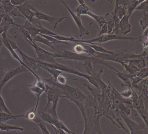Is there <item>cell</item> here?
I'll return each instance as SVG.
<instances>
[{"label": "cell", "instance_id": "6da1fadb", "mask_svg": "<svg viewBox=\"0 0 148 134\" xmlns=\"http://www.w3.org/2000/svg\"><path fill=\"white\" fill-rule=\"evenodd\" d=\"M110 85V92L109 98L111 107L112 110L123 112L125 115L130 116L131 114L130 109L125 105H130L132 107V101L130 99L123 98L114 86L111 84L109 79H107Z\"/></svg>", "mask_w": 148, "mask_h": 134}, {"label": "cell", "instance_id": "7a4b0ae2", "mask_svg": "<svg viewBox=\"0 0 148 134\" xmlns=\"http://www.w3.org/2000/svg\"><path fill=\"white\" fill-rule=\"evenodd\" d=\"M45 92L47 95V104L46 106L43 111L46 110L51 103H52V106L50 110L47 111L53 118L58 119V113H57V108L58 103L60 99L63 98V92L62 90L58 87L54 85H51L46 83V90Z\"/></svg>", "mask_w": 148, "mask_h": 134}, {"label": "cell", "instance_id": "3957f363", "mask_svg": "<svg viewBox=\"0 0 148 134\" xmlns=\"http://www.w3.org/2000/svg\"><path fill=\"white\" fill-rule=\"evenodd\" d=\"M36 62L38 64L42 65L45 66H47L50 68L57 69V70L63 72H66V73H70V74H74V75H77L81 77L84 78L86 79L90 83L95 86L97 89L98 90L100 89V85H99L98 81L97 79H95L92 77L89 76L87 74L80 72L72 67L59 64L58 62L53 63V64H47V63H43V62H40V61H38L37 60H36Z\"/></svg>", "mask_w": 148, "mask_h": 134}, {"label": "cell", "instance_id": "277c9868", "mask_svg": "<svg viewBox=\"0 0 148 134\" xmlns=\"http://www.w3.org/2000/svg\"><path fill=\"white\" fill-rule=\"evenodd\" d=\"M53 57L55 58H60L68 60L78 62L79 63H83L86 61H90L92 63L97 64H101L103 65L104 60L100 59L97 58L90 57L88 55L79 54L73 52L66 50L58 51V52L53 53Z\"/></svg>", "mask_w": 148, "mask_h": 134}, {"label": "cell", "instance_id": "5b68a950", "mask_svg": "<svg viewBox=\"0 0 148 134\" xmlns=\"http://www.w3.org/2000/svg\"><path fill=\"white\" fill-rule=\"evenodd\" d=\"M132 101V107L137 111L138 113L142 118L144 123L148 126V110L144 101L140 96L133 90L132 96L130 98Z\"/></svg>", "mask_w": 148, "mask_h": 134}, {"label": "cell", "instance_id": "8992f818", "mask_svg": "<svg viewBox=\"0 0 148 134\" xmlns=\"http://www.w3.org/2000/svg\"><path fill=\"white\" fill-rule=\"evenodd\" d=\"M139 37H124L123 36H119L115 34H105L100 36H97V38L90 40L79 39V43L84 44H92L95 43H105L108 41L113 40H136L139 39Z\"/></svg>", "mask_w": 148, "mask_h": 134}, {"label": "cell", "instance_id": "52a82bcc", "mask_svg": "<svg viewBox=\"0 0 148 134\" xmlns=\"http://www.w3.org/2000/svg\"><path fill=\"white\" fill-rule=\"evenodd\" d=\"M39 116L44 122L50 124L52 126H54L56 129L62 130L67 134H77L70 130L65 124L59 119L53 118L50 114L44 111H40Z\"/></svg>", "mask_w": 148, "mask_h": 134}, {"label": "cell", "instance_id": "ba28073f", "mask_svg": "<svg viewBox=\"0 0 148 134\" xmlns=\"http://www.w3.org/2000/svg\"><path fill=\"white\" fill-rule=\"evenodd\" d=\"M26 40L29 43L34 49L35 53L38 56V58L36 59V60L47 64L57 63V61L55 60V58L53 57V53L50 52L40 47L35 42L32 43L27 40Z\"/></svg>", "mask_w": 148, "mask_h": 134}, {"label": "cell", "instance_id": "9c48e42d", "mask_svg": "<svg viewBox=\"0 0 148 134\" xmlns=\"http://www.w3.org/2000/svg\"><path fill=\"white\" fill-rule=\"evenodd\" d=\"M119 114L122 120L128 127L130 134H136L142 130L148 128V126L144 123H139L135 122L123 112L119 111Z\"/></svg>", "mask_w": 148, "mask_h": 134}, {"label": "cell", "instance_id": "30bf717a", "mask_svg": "<svg viewBox=\"0 0 148 134\" xmlns=\"http://www.w3.org/2000/svg\"><path fill=\"white\" fill-rule=\"evenodd\" d=\"M28 6L31 10L34 11L35 12V18H37L38 20H40L47 21L52 26L54 29H57L58 23H60L64 19L66 18V17H62V18H57V17L49 16L47 14H44V13L38 11L35 9L32 6V5H31L29 4H28Z\"/></svg>", "mask_w": 148, "mask_h": 134}, {"label": "cell", "instance_id": "8fae6325", "mask_svg": "<svg viewBox=\"0 0 148 134\" xmlns=\"http://www.w3.org/2000/svg\"><path fill=\"white\" fill-rule=\"evenodd\" d=\"M14 50H16V51H18V52L20 54L21 58H22L21 60H22V62L29 69V71H30V72L34 75V77H35L37 78V79L40 80V79H42L34 71V68H36V67L38 66V64H37V62H36V59L33 58L31 57H29L28 55L26 54L25 53L23 52L18 47V46H16Z\"/></svg>", "mask_w": 148, "mask_h": 134}, {"label": "cell", "instance_id": "7c38bea8", "mask_svg": "<svg viewBox=\"0 0 148 134\" xmlns=\"http://www.w3.org/2000/svg\"><path fill=\"white\" fill-rule=\"evenodd\" d=\"M29 70L23 65H21L18 67L14 68L9 71L5 75L3 79L0 81V92H1L2 88L4 85L11 79L15 76L23 72H27Z\"/></svg>", "mask_w": 148, "mask_h": 134}, {"label": "cell", "instance_id": "4fadbf2b", "mask_svg": "<svg viewBox=\"0 0 148 134\" xmlns=\"http://www.w3.org/2000/svg\"><path fill=\"white\" fill-rule=\"evenodd\" d=\"M61 1L64 4L66 8L68 10L69 13L71 14V16L72 17L74 22H75V24H76L77 27L78 28L79 31V36L80 37H82L84 35H89L90 32L83 25V23H82V21H81V19H80V18H79V17L77 16V15L75 14V13L73 12L72 10L68 7V6L64 1Z\"/></svg>", "mask_w": 148, "mask_h": 134}, {"label": "cell", "instance_id": "5bb4252c", "mask_svg": "<svg viewBox=\"0 0 148 134\" xmlns=\"http://www.w3.org/2000/svg\"><path fill=\"white\" fill-rule=\"evenodd\" d=\"M84 67L87 75L95 78L98 81L99 83L102 81L101 78V74L103 72V71L101 69L99 72H97L95 69L93 68L92 63L90 61H86L83 63H79Z\"/></svg>", "mask_w": 148, "mask_h": 134}, {"label": "cell", "instance_id": "9a60e30c", "mask_svg": "<svg viewBox=\"0 0 148 134\" xmlns=\"http://www.w3.org/2000/svg\"><path fill=\"white\" fill-rule=\"evenodd\" d=\"M18 11L23 15L25 18L32 24L34 25V18H35V12L31 10L28 6V4L26 2L24 5L21 6L15 7Z\"/></svg>", "mask_w": 148, "mask_h": 134}, {"label": "cell", "instance_id": "2e32d148", "mask_svg": "<svg viewBox=\"0 0 148 134\" xmlns=\"http://www.w3.org/2000/svg\"><path fill=\"white\" fill-rule=\"evenodd\" d=\"M130 1H116V5L113 13L121 20L126 15V10Z\"/></svg>", "mask_w": 148, "mask_h": 134}, {"label": "cell", "instance_id": "e0dca14e", "mask_svg": "<svg viewBox=\"0 0 148 134\" xmlns=\"http://www.w3.org/2000/svg\"><path fill=\"white\" fill-rule=\"evenodd\" d=\"M109 67L110 69L114 71L115 72V73L123 82V83L121 84L122 86H126L127 87H132L131 83L130 80V78L129 77V76L127 74H125L124 72L119 71L117 69H115L114 67H112L111 66L107 64L106 66Z\"/></svg>", "mask_w": 148, "mask_h": 134}, {"label": "cell", "instance_id": "ac0fdd59", "mask_svg": "<svg viewBox=\"0 0 148 134\" xmlns=\"http://www.w3.org/2000/svg\"><path fill=\"white\" fill-rule=\"evenodd\" d=\"M123 62L128 64L130 67L139 70L144 67H147V62L141 59H125Z\"/></svg>", "mask_w": 148, "mask_h": 134}, {"label": "cell", "instance_id": "d6986e66", "mask_svg": "<svg viewBox=\"0 0 148 134\" xmlns=\"http://www.w3.org/2000/svg\"><path fill=\"white\" fill-rule=\"evenodd\" d=\"M130 18L128 15H125L120 20L119 27L121 34L126 35L131 31V26L129 22Z\"/></svg>", "mask_w": 148, "mask_h": 134}, {"label": "cell", "instance_id": "ffe728a7", "mask_svg": "<svg viewBox=\"0 0 148 134\" xmlns=\"http://www.w3.org/2000/svg\"><path fill=\"white\" fill-rule=\"evenodd\" d=\"M18 25L28 31L31 34L32 38L40 34V30L28 21L26 20L24 25Z\"/></svg>", "mask_w": 148, "mask_h": 134}, {"label": "cell", "instance_id": "44dd1931", "mask_svg": "<svg viewBox=\"0 0 148 134\" xmlns=\"http://www.w3.org/2000/svg\"><path fill=\"white\" fill-rule=\"evenodd\" d=\"M30 90L37 97V100L36 103V105L34 107V109L36 112H37V109H38V106L39 105V102L40 98L41 95L45 92V90L43 89H41L40 87H38L35 84L32 85H29Z\"/></svg>", "mask_w": 148, "mask_h": 134}, {"label": "cell", "instance_id": "7402d4cb", "mask_svg": "<svg viewBox=\"0 0 148 134\" xmlns=\"http://www.w3.org/2000/svg\"><path fill=\"white\" fill-rule=\"evenodd\" d=\"M25 114L20 115H14L9 114L5 112H0V122H5L8 120L12 119H16L17 118H23Z\"/></svg>", "mask_w": 148, "mask_h": 134}, {"label": "cell", "instance_id": "603a6c76", "mask_svg": "<svg viewBox=\"0 0 148 134\" xmlns=\"http://www.w3.org/2000/svg\"><path fill=\"white\" fill-rule=\"evenodd\" d=\"M14 24L12 18L9 14H5L0 23V26L5 27L9 29L11 27L14 26Z\"/></svg>", "mask_w": 148, "mask_h": 134}, {"label": "cell", "instance_id": "cb8c5ba5", "mask_svg": "<svg viewBox=\"0 0 148 134\" xmlns=\"http://www.w3.org/2000/svg\"><path fill=\"white\" fill-rule=\"evenodd\" d=\"M87 15L95 20L99 26V28H101L104 25L106 24V21L104 16H99L95 14L91 11H89L87 13Z\"/></svg>", "mask_w": 148, "mask_h": 134}, {"label": "cell", "instance_id": "d4e9b609", "mask_svg": "<svg viewBox=\"0 0 148 134\" xmlns=\"http://www.w3.org/2000/svg\"><path fill=\"white\" fill-rule=\"evenodd\" d=\"M0 130L2 131H6L7 132H9L10 131L12 130L23 131L24 130V128L19 126L10 125V124H7L5 122H0Z\"/></svg>", "mask_w": 148, "mask_h": 134}, {"label": "cell", "instance_id": "484cf974", "mask_svg": "<svg viewBox=\"0 0 148 134\" xmlns=\"http://www.w3.org/2000/svg\"><path fill=\"white\" fill-rule=\"evenodd\" d=\"M144 0H133L130 1L129 4L127 5V13L126 15L129 17H130L132 13L135 11L136 8L138 5L141 2H143Z\"/></svg>", "mask_w": 148, "mask_h": 134}, {"label": "cell", "instance_id": "4316f807", "mask_svg": "<svg viewBox=\"0 0 148 134\" xmlns=\"http://www.w3.org/2000/svg\"><path fill=\"white\" fill-rule=\"evenodd\" d=\"M38 66L46 70L47 72H49L50 75L51 76L53 81L55 82H56V79H57V77L61 73H63V72L59 70H57V69L50 68V67L38 64Z\"/></svg>", "mask_w": 148, "mask_h": 134}, {"label": "cell", "instance_id": "83f0119b", "mask_svg": "<svg viewBox=\"0 0 148 134\" xmlns=\"http://www.w3.org/2000/svg\"><path fill=\"white\" fill-rule=\"evenodd\" d=\"M0 4L2 6L5 14H9L15 8L11 3L10 0H1L0 1Z\"/></svg>", "mask_w": 148, "mask_h": 134}, {"label": "cell", "instance_id": "f1b7e54d", "mask_svg": "<svg viewBox=\"0 0 148 134\" xmlns=\"http://www.w3.org/2000/svg\"><path fill=\"white\" fill-rule=\"evenodd\" d=\"M34 41L36 43V42H39V43H42L44 44L45 45L47 46L50 47L51 49L55 50V51H58V50L54 47L53 46V44L51 42L49 41V40H47L46 39L43 37H41L40 35H38L37 36L34 37V38H33Z\"/></svg>", "mask_w": 148, "mask_h": 134}, {"label": "cell", "instance_id": "f546056e", "mask_svg": "<svg viewBox=\"0 0 148 134\" xmlns=\"http://www.w3.org/2000/svg\"><path fill=\"white\" fill-rule=\"evenodd\" d=\"M87 44L97 52L103 53V54H110V55H112L114 53V51H108V50H106V49L104 48L102 46V45L101 44L99 45L95 44Z\"/></svg>", "mask_w": 148, "mask_h": 134}, {"label": "cell", "instance_id": "4dcf8cb0", "mask_svg": "<svg viewBox=\"0 0 148 134\" xmlns=\"http://www.w3.org/2000/svg\"><path fill=\"white\" fill-rule=\"evenodd\" d=\"M32 121L38 124V126L41 130L42 134H51L47 128L44 121L41 119L40 117H38L37 116L36 118Z\"/></svg>", "mask_w": 148, "mask_h": 134}, {"label": "cell", "instance_id": "1f68e13d", "mask_svg": "<svg viewBox=\"0 0 148 134\" xmlns=\"http://www.w3.org/2000/svg\"><path fill=\"white\" fill-rule=\"evenodd\" d=\"M14 26H16L17 27V29L18 30L19 32L22 34L23 37L25 38V39L27 40L30 42H31V43H34V41L33 40L31 34H30V33L28 31H27L26 30L24 29V28L20 27L18 24H15H15L14 25Z\"/></svg>", "mask_w": 148, "mask_h": 134}, {"label": "cell", "instance_id": "d6a6232c", "mask_svg": "<svg viewBox=\"0 0 148 134\" xmlns=\"http://www.w3.org/2000/svg\"><path fill=\"white\" fill-rule=\"evenodd\" d=\"M35 26L40 30V34L48 35V36H57V35H58L59 34L55 33L50 31L49 29L42 26L40 22L38 23V25H36Z\"/></svg>", "mask_w": 148, "mask_h": 134}, {"label": "cell", "instance_id": "836d02e7", "mask_svg": "<svg viewBox=\"0 0 148 134\" xmlns=\"http://www.w3.org/2000/svg\"><path fill=\"white\" fill-rule=\"evenodd\" d=\"M39 35L41 36V37L45 38L49 40L50 42H51L53 44H69V42H65V41H60L56 39L55 38L51 37V36H48V35H43V34H39Z\"/></svg>", "mask_w": 148, "mask_h": 134}, {"label": "cell", "instance_id": "e575fe53", "mask_svg": "<svg viewBox=\"0 0 148 134\" xmlns=\"http://www.w3.org/2000/svg\"><path fill=\"white\" fill-rule=\"evenodd\" d=\"M148 12H144L143 16L142 19L140 20L139 21L140 25L143 28L144 31L145 29L148 28Z\"/></svg>", "mask_w": 148, "mask_h": 134}, {"label": "cell", "instance_id": "d590c367", "mask_svg": "<svg viewBox=\"0 0 148 134\" xmlns=\"http://www.w3.org/2000/svg\"><path fill=\"white\" fill-rule=\"evenodd\" d=\"M0 112H5L9 114H12L7 107L4 99H3L1 94H0Z\"/></svg>", "mask_w": 148, "mask_h": 134}, {"label": "cell", "instance_id": "8d00e7d4", "mask_svg": "<svg viewBox=\"0 0 148 134\" xmlns=\"http://www.w3.org/2000/svg\"><path fill=\"white\" fill-rule=\"evenodd\" d=\"M37 112L34 111V108L29 110L27 113H25L23 118L33 121L37 116Z\"/></svg>", "mask_w": 148, "mask_h": 134}, {"label": "cell", "instance_id": "74e56055", "mask_svg": "<svg viewBox=\"0 0 148 134\" xmlns=\"http://www.w3.org/2000/svg\"><path fill=\"white\" fill-rule=\"evenodd\" d=\"M136 10L143 11V13L148 12V1L144 0L143 2L139 4L136 8Z\"/></svg>", "mask_w": 148, "mask_h": 134}, {"label": "cell", "instance_id": "f35d334b", "mask_svg": "<svg viewBox=\"0 0 148 134\" xmlns=\"http://www.w3.org/2000/svg\"><path fill=\"white\" fill-rule=\"evenodd\" d=\"M133 90L132 87H127V89L120 92V95L124 98L130 99L132 96Z\"/></svg>", "mask_w": 148, "mask_h": 134}, {"label": "cell", "instance_id": "ab89813d", "mask_svg": "<svg viewBox=\"0 0 148 134\" xmlns=\"http://www.w3.org/2000/svg\"><path fill=\"white\" fill-rule=\"evenodd\" d=\"M74 51L75 53L79 54H84L86 53V51L82 43L77 44L74 47Z\"/></svg>", "mask_w": 148, "mask_h": 134}, {"label": "cell", "instance_id": "60d3db41", "mask_svg": "<svg viewBox=\"0 0 148 134\" xmlns=\"http://www.w3.org/2000/svg\"><path fill=\"white\" fill-rule=\"evenodd\" d=\"M87 8H88V6L84 3V4H81V5H79L76 8L72 10L73 12L77 13V16L80 18V16H81V13L82 12L84 11V9H86Z\"/></svg>", "mask_w": 148, "mask_h": 134}, {"label": "cell", "instance_id": "b9f144b4", "mask_svg": "<svg viewBox=\"0 0 148 134\" xmlns=\"http://www.w3.org/2000/svg\"><path fill=\"white\" fill-rule=\"evenodd\" d=\"M67 79H70V80H77V79H69L68 78H66L64 76L62 75L61 74L59 75L57 77L56 79V83L61 85H65L66 84V80Z\"/></svg>", "mask_w": 148, "mask_h": 134}, {"label": "cell", "instance_id": "7bdbcfd3", "mask_svg": "<svg viewBox=\"0 0 148 134\" xmlns=\"http://www.w3.org/2000/svg\"><path fill=\"white\" fill-rule=\"evenodd\" d=\"M11 3L14 6H21L27 1L26 0H11Z\"/></svg>", "mask_w": 148, "mask_h": 134}, {"label": "cell", "instance_id": "ee69618b", "mask_svg": "<svg viewBox=\"0 0 148 134\" xmlns=\"http://www.w3.org/2000/svg\"><path fill=\"white\" fill-rule=\"evenodd\" d=\"M107 34V24L104 25L101 28H100V31L97 36H100L101 35H105Z\"/></svg>", "mask_w": 148, "mask_h": 134}, {"label": "cell", "instance_id": "f6af8a7d", "mask_svg": "<svg viewBox=\"0 0 148 134\" xmlns=\"http://www.w3.org/2000/svg\"><path fill=\"white\" fill-rule=\"evenodd\" d=\"M8 28L5 27L0 26V35H1L5 32H8Z\"/></svg>", "mask_w": 148, "mask_h": 134}, {"label": "cell", "instance_id": "bcb514c9", "mask_svg": "<svg viewBox=\"0 0 148 134\" xmlns=\"http://www.w3.org/2000/svg\"><path fill=\"white\" fill-rule=\"evenodd\" d=\"M77 1L79 3V5H81V4H84L85 3L84 0H78Z\"/></svg>", "mask_w": 148, "mask_h": 134}, {"label": "cell", "instance_id": "7dc6e473", "mask_svg": "<svg viewBox=\"0 0 148 134\" xmlns=\"http://www.w3.org/2000/svg\"><path fill=\"white\" fill-rule=\"evenodd\" d=\"M5 14L0 13V23L1 22L2 18H3Z\"/></svg>", "mask_w": 148, "mask_h": 134}, {"label": "cell", "instance_id": "c3c4849f", "mask_svg": "<svg viewBox=\"0 0 148 134\" xmlns=\"http://www.w3.org/2000/svg\"><path fill=\"white\" fill-rule=\"evenodd\" d=\"M0 13L5 14L4 10H3V8H2V6H1V4H0Z\"/></svg>", "mask_w": 148, "mask_h": 134}, {"label": "cell", "instance_id": "681fc988", "mask_svg": "<svg viewBox=\"0 0 148 134\" xmlns=\"http://www.w3.org/2000/svg\"><path fill=\"white\" fill-rule=\"evenodd\" d=\"M3 45V43H2V40H1V39H0V50L1 49V47H2Z\"/></svg>", "mask_w": 148, "mask_h": 134}, {"label": "cell", "instance_id": "f907efd6", "mask_svg": "<svg viewBox=\"0 0 148 134\" xmlns=\"http://www.w3.org/2000/svg\"><path fill=\"white\" fill-rule=\"evenodd\" d=\"M103 134V133H101V134Z\"/></svg>", "mask_w": 148, "mask_h": 134}]
</instances>
